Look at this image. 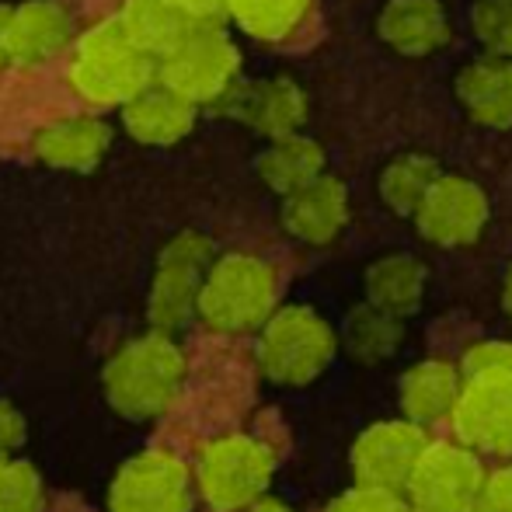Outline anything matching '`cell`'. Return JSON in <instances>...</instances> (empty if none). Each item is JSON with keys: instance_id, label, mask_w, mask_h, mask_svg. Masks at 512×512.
Listing matches in <instances>:
<instances>
[{"instance_id": "7c38bea8", "label": "cell", "mask_w": 512, "mask_h": 512, "mask_svg": "<svg viewBox=\"0 0 512 512\" xmlns=\"http://www.w3.org/2000/svg\"><path fill=\"white\" fill-rule=\"evenodd\" d=\"M429 446L422 425L415 422H380L370 425L352 446V474L356 485L384 488V492H405V481Z\"/></svg>"}, {"instance_id": "ffe728a7", "label": "cell", "mask_w": 512, "mask_h": 512, "mask_svg": "<svg viewBox=\"0 0 512 512\" xmlns=\"http://www.w3.org/2000/svg\"><path fill=\"white\" fill-rule=\"evenodd\" d=\"M119 28L126 32V39L133 42L140 53H147L150 60L168 56L185 35L203 21L189 18L185 11H178L168 0H122L119 11Z\"/></svg>"}, {"instance_id": "d6986e66", "label": "cell", "mask_w": 512, "mask_h": 512, "mask_svg": "<svg viewBox=\"0 0 512 512\" xmlns=\"http://www.w3.org/2000/svg\"><path fill=\"white\" fill-rule=\"evenodd\" d=\"M377 32L394 53L401 56H429L432 49L446 46L450 21L439 0H387L377 18Z\"/></svg>"}, {"instance_id": "e575fe53", "label": "cell", "mask_w": 512, "mask_h": 512, "mask_svg": "<svg viewBox=\"0 0 512 512\" xmlns=\"http://www.w3.org/2000/svg\"><path fill=\"white\" fill-rule=\"evenodd\" d=\"M248 512H290L283 506V502H272V499H258L255 506H251Z\"/></svg>"}, {"instance_id": "9a60e30c", "label": "cell", "mask_w": 512, "mask_h": 512, "mask_svg": "<svg viewBox=\"0 0 512 512\" xmlns=\"http://www.w3.org/2000/svg\"><path fill=\"white\" fill-rule=\"evenodd\" d=\"M70 39H74V25L67 7L56 0H28L11 7V21H7L11 63H25V67L49 63L70 46Z\"/></svg>"}, {"instance_id": "ba28073f", "label": "cell", "mask_w": 512, "mask_h": 512, "mask_svg": "<svg viewBox=\"0 0 512 512\" xmlns=\"http://www.w3.org/2000/svg\"><path fill=\"white\" fill-rule=\"evenodd\" d=\"M450 418L467 450L512 457V366L467 373Z\"/></svg>"}, {"instance_id": "52a82bcc", "label": "cell", "mask_w": 512, "mask_h": 512, "mask_svg": "<svg viewBox=\"0 0 512 512\" xmlns=\"http://www.w3.org/2000/svg\"><path fill=\"white\" fill-rule=\"evenodd\" d=\"M485 467L464 443H429L405 481L411 512H467L481 488Z\"/></svg>"}, {"instance_id": "6da1fadb", "label": "cell", "mask_w": 512, "mask_h": 512, "mask_svg": "<svg viewBox=\"0 0 512 512\" xmlns=\"http://www.w3.org/2000/svg\"><path fill=\"white\" fill-rule=\"evenodd\" d=\"M185 384V352L168 331L126 342L105 366V398L129 422H150L175 405Z\"/></svg>"}, {"instance_id": "277c9868", "label": "cell", "mask_w": 512, "mask_h": 512, "mask_svg": "<svg viewBox=\"0 0 512 512\" xmlns=\"http://www.w3.org/2000/svg\"><path fill=\"white\" fill-rule=\"evenodd\" d=\"M335 356V331L317 310L293 304L272 310L258 338V363L272 384L300 387L328 370Z\"/></svg>"}, {"instance_id": "2e32d148", "label": "cell", "mask_w": 512, "mask_h": 512, "mask_svg": "<svg viewBox=\"0 0 512 512\" xmlns=\"http://www.w3.org/2000/svg\"><path fill=\"white\" fill-rule=\"evenodd\" d=\"M196 108L199 105H192L189 98L157 81L122 105V126L133 140L147 143V147H168V143H178L192 133Z\"/></svg>"}, {"instance_id": "4fadbf2b", "label": "cell", "mask_w": 512, "mask_h": 512, "mask_svg": "<svg viewBox=\"0 0 512 512\" xmlns=\"http://www.w3.org/2000/svg\"><path fill=\"white\" fill-rule=\"evenodd\" d=\"M216 105L269 140L297 133L307 119V98L290 77H269V81L248 84L237 81Z\"/></svg>"}, {"instance_id": "8fae6325", "label": "cell", "mask_w": 512, "mask_h": 512, "mask_svg": "<svg viewBox=\"0 0 512 512\" xmlns=\"http://www.w3.org/2000/svg\"><path fill=\"white\" fill-rule=\"evenodd\" d=\"M418 234L439 248H464L481 237L488 223V196L481 185L460 175H439L415 213Z\"/></svg>"}, {"instance_id": "83f0119b", "label": "cell", "mask_w": 512, "mask_h": 512, "mask_svg": "<svg viewBox=\"0 0 512 512\" xmlns=\"http://www.w3.org/2000/svg\"><path fill=\"white\" fill-rule=\"evenodd\" d=\"M471 25L488 53L512 60V0H478Z\"/></svg>"}, {"instance_id": "f546056e", "label": "cell", "mask_w": 512, "mask_h": 512, "mask_svg": "<svg viewBox=\"0 0 512 512\" xmlns=\"http://www.w3.org/2000/svg\"><path fill=\"white\" fill-rule=\"evenodd\" d=\"M467 512H512V467L481 478V488Z\"/></svg>"}, {"instance_id": "d6a6232c", "label": "cell", "mask_w": 512, "mask_h": 512, "mask_svg": "<svg viewBox=\"0 0 512 512\" xmlns=\"http://www.w3.org/2000/svg\"><path fill=\"white\" fill-rule=\"evenodd\" d=\"M168 4H175L178 11H185L189 18H196V21L227 18V4H223V0H168Z\"/></svg>"}, {"instance_id": "d590c367", "label": "cell", "mask_w": 512, "mask_h": 512, "mask_svg": "<svg viewBox=\"0 0 512 512\" xmlns=\"http://www.w3.org/2000/svg\"><path fill=\"white\" fill-rule=\"evenodd\" d=\"M502 307H506V314L512 317V265L506 272V283H502Z\"/></svg>"}, {"instance_id": "5b68a950", "label": "cell", "mask_w": 512, "mask_h": 512, "mask_svg": "<svg viewBox=\"0 0 512 512\" xmlns=\"http://www.w3.org/2000/svg\"><path fill=\"white\" fill-rule=\"evenodd\" d=\"M241 74V56L220 21L196 25L168 56L157 60V81L192 105H216Z\"/></svg>"}, {"instance_id": "3957f363", "label": "cell", "mask_w": 512, "mask_h": 512, "mask_svg": "<svg viewBox=\"0 0 512 512\" xmlns=\"http://www.w3.org/2000/svg\"><path fill=\"white\" fill-rule=\"evenodd\" d=\"M276 310V269L255 255H223L209 262L199 286L196 314L213 331L244 335L269 321Z\"/></svg>"}, {"instance_id": "f1b7e54d", "label": "cell", "mask_w": 512, "mask_h": 512, "mask_svg": "<svg viewBox=\"0 0 512 512\" xmlns=\"http://www.w3.org/2000/svg\"><path fill=\"white\" fill-rule=\"evenodd\" d=\"M328 512H411L401 492H384V488H363L356 485L352 492H345L342 499H335V506Z\"/></svg>"}, {"instance_id": "8992f818", "label": "cell", "mask_w": 512, "mask_h": 512, "mask_svg": "<svg viewBox=\"0 0 512 512\" xmlns=\"http://www.w3.org/2000/svg\"><path fill=\"white\" fill-rule=\"evenodd\" d=\"M272 478V453L251 436H223L199 457V492L213 512L251 509Z\"/></svg>"}, {"instance_id": "e0dca14e", "label": "cell", "mask_w": 512, "mask_h": 512, "mask_svg": "<svg viewBox=\"0 0 512 512\" xmlns=\"http://www.w3.org/2000/svg\"><path fill=\"white\" fill-rule=\"evenodd\" d=\"M108 126L98 115H67L42 126L32 140V150L42 164L60 171H91L108 150Z\"/></svg>"}, {"instance_id": "7402d4cb", "label": "cell", "mask_w": 512, "mask_h": 512, "mask_svg": "<svg viewBox=\"0 0 512 512\" xmlns=\"http://www.w3.org/2000/svg\"><path fill=\"white\" fill-rule=\"evenodd\" d=\"M366 297H370V307L405 321L422 307L425 297L422 262L411 255H387L373 262L370 272H366Z\"/></svg>"}, {"instance_id": "9c48e42d", "label": "cell", "mask_w": 512, "mask_h": 512, "mask_svg": "<svg viewBox=\"0 0 512 512\" xmlns=\"http://www.w3.org/2000/svg\"><path fill=\"white\" fill-rule=\"evenodd\" d=\"M213 262V244L209 237L185 230L168 248L161 251V262L150 286V321L154 331H178L192 321L199 300V286L206 279V269Z\"/></svg>"}, {"instance_id": "1f68e13d", "label": "cell", "mask_w": 512, "mask_h": 512, "mask_svg": "<svg viewBox=\"0 0 512 512\" xmlns=\"http://www.w3.org/2000/svg\"><path fill=\"white\" fill-rule=\"evenodd\" d=\"M25 443V418L14 411V405L0 401V453H11Z\"/></svg>"}, {"instance_id": "4dcf8cb0", "label": "cell", "mask_w": 512, "mask_h": 512, "mask_svg": "<svg viewBox=\"0 0 512 512\" xmlns=\"http://www.w3.org/2000/svg\"><path fill=\"white\" fill-rule=\"evenodd\" d=\"M502 366H512V342H478L460 363V377L481 370H502Z\"/></svg>"}, {"instance_id": "484cf974", "label": "cell", "mask_w": 512, "mask_h": 512, "mask_svg": "<svg viewBox=\"0 0 512 512\" xmlns=\"http://www.w3.org/2000/svg\"><path fill=\"white\" fill-rule=\"evenodd\" d=\"M227 14L255 39H286L304 21L310 0H223Z\"/></svg>"}, {"instance_id": "7a4b0ae2", "label": "cell", "mask_w": 512, "mask_h": 512, "mask_svg": "<svg viewBox=\"0 0 512 512\" xmlns=\"http://www.w3.org/2000/svg\"><path fill=\"white\" fill-rule=\"evenodd\" d=\"M157 63L126 39L119 21L108 18L74 39L67 63L70 91L91 108H115L154 84Z\"/></svg>"}, {"instance_id": "5bb4252c", "label": "cell", "mask_w": 512, "mask_h": 512, "mask_svg": "<svg viewBox=\"0 0 512 512\" xmlns=\"http://www.w3.org/2000/svg\"><path fill=\"white\" fill-rule=\"evenodd\" d=\"M283 220L286 234H293L304 244H328L342 234L349 223V196L345 185L328 175H317L314 182L300 185L297 192L283 196Z\"/></svg>"}, {"instance_id": "30bf717a", "label": "cell", "mask_w": 512, "mask_h": 512, "mask_svg": "<svg viewBox=\"0 0 512 512\" xmlns=\"http://www.w3.org/2000/svg\"><path fill=\"white\" fill-rule=\"evenodd\" d=\"M112 512H192V474L171 453H140L112 481Z\"/></svg>"}, {"instance_id": "d4e9b609", "label": "cell", "mask_w": 512, "mask_h": 512, "mask_svg": "<svg viewBox=\"0 0 512 512\" xmlns=\"http://www.w3.org/2000/svg\"><path fill=\"white\" fill-rule=\"evenodd\" d=\"M345 345L359 363H380L394 356V349L401 345V321L363 304L345 317Z\"/></svg>"}, {"instance_id": "4316f807", "label": "cell", "mask_w": 512, "mask_h": 512, "mask_svg": "<svg viewBox=\"0 0 512 512\" xmlns=\"http://www.w3.org/2000/svg\"><path fill=\"white\" fill-rule=\"evenodd\" d=\"M42 481L25 460L0 457V512H39Z\"/></svg>"}, {"instance_id": "cb8c5ba5", "label": "cell", "mask_w": 512, "mask_h": 512, "mask_svg": "<svg viewBox=\"0 0 512 512\" xmlns=\"http://www.w3.org/2000/svg\"><path fill=\"white\" fill-rule=\"evenodd\" d=\"M443 175L439 164L425 154H401L394 161H387V168L380 171V199L401 216H411L418 209V203L425 199L429 185Z\"/></svg>"}, {"instance_id": "836d02e7", "label": "cell", "mask_w": 512, "mask_h": 512, "mask_svg": "<svg viewBox=\"0 0 512 512\" xmlns=\"http://www.w3.org/2000/svg\"><path fill=\"white\" fill-rule=\"evenodd\" d=\"M7 21H11V7H0V70L11 67V49H7Z\"/></svg>"}, {"instance_id": "603a6c76", "label": "cell", "mask_w": 512, "mask_h": 512, "mask_svg": "<svg viewBox=\"0 0 512 512\" xmlns=\"http://www.w3.org/2000/svg\"><path fill=\"white\" fill-rule=\"evenodd\" d=\"M258 175H262V182L269 185L272 192L290 196L300 185L324 175V150L317 147L310 136L300 133V129L297 133L276 136V140H269V147L262 150V157H258Z\"/></svg>"}, {"instance_id": "44dd1931", "label": "cell", "mask_w": 512, "mask_h": 512, "mask_svg": "<svg viewBox=\"0 0 512 512\" xmlns=\"http://www.w3.org/2000/svg\"><path fill=\"white\" fill-rule=\"evenodd\" d=\"M460 384H464L460 366L446 363V359H422L401 377V411L415 425H432L439 418H450Z\"/></svg>"}, {"instance_id": "ac0fdd59", "label": "cell", "mask_w": 512, "mask_h": 512, "mask_svg": "<svg viewBox=\"0 0 512 512\" xmlns=\"http://www.w3.org/2000/svg\"><path fill=\"white\" fill-rule=\"evenodd\" d=\"M457 102L474 122L492 129L512 126V60L481 56L457 74Z\"/></svg>"}]
</instances>
